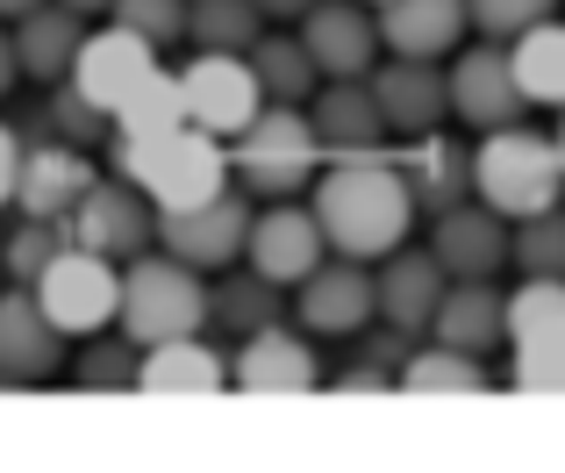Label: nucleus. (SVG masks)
Listing matches in <instances>:
<instances>
[{
	"label": "nucleus",
	"instance_id": "obj_7",
	"mask_svg": "<svg viewBox=\"0 0 565 473\" xmlns=\"http://www.w3.org/2000/svg\"><path fill=\"white\" fill-rule=\"evenodd\" d=\"M509 388L565 395V280H523L509 294Z\"/></svg>",
	"mask_w": 565,
	"mask_h": 473
},
{
	"label": "nucleus",
	"instance_id": "obj_38",
	"mask_svg": "<svg viewBox=\"0 0 565 473\" xmlns=\"http://www.w3.org/2000/svg\"><path fill=\"white\" fill-rule=\"evenodd\" d=\"M466 8H472V29H480V36L515 43L523 29L552 22V14H558V0H466Z\"/></svg>",
	"mask_w": 565,
	"mask_h": 473
},
{
	"label": "nucleus",
	"instance_id": "obj_14",
	"mask_svg": "<svg viewBox=\"0 0 565 473\" xmlns=\"http://www.w3.org/2000/svg\"><path fill=\"white\" fill-rule=\"evenodd\" d=\"M151 72H158V43H151V36H137V29H122V22L86 29L79 57H72V86H79V94L94 101L108 123H115V108H122V101L137 94Z\"/></svg>",
	"mask_w": 565,
	"mask_h": 473
},
{
	"label": "nucleus",
	"instance_id": "obj_34",
	"mask_svg": "<svg viewBox=\"0 0 565 473\" xmlns=\"http://www.w3.org/2000/svg\"><path fill=\"white\" fill-rule=\"evenodd\" d=\"M509 265L523 280H565V209H544V216H523L515 223V251Z\"/></svg>",
	"mask_w": 565,
	"mask_h": 473
},
{
	"label": "nucleus",
	"instance_id": "obj_29",
	"mask_svg": "<svg viewBox=\"0 0 565 473\" xmlns=\"http://www.w3.org/2000/svg\"><path fill=\"white\" fill-rule=\"evenodd\" d=\"M279 280H265L258 265L250 273H230V280H207V323L215 330H230V337H250V330H265V323H279Z\"/></svg>",
	"mask_w": 565,
	"mask_h": 473
},
{
	"label": "nucleus",
	"instance_id": "obj_43",
	"mask_svg": "<svg viewBox=\"0 0 565 473\" xmlns=\"http://www.w3.org/2000/svg\"><path fill=\"white\" fill-rule=\"evenodd\" d=\"M29 8H43V0H0V22H22Z\"/></svg>",
	"mask_w": 565,
	"mask_h": 473
},
{
	"label": "nucleus",
	"instance_id": "obj_24",
	"mask_svg": "<svg viewBox=\"0 0 565 473\" xmlns=\"http://www.w3.org/2000/svg\"><path fill=\"white\" fill-rule=\"evenodd\" d=\"M437 345H458V351H494L509 345V294L494 280H451V294L437 302V323H429Z\"/></svg>",
	"mask_w": 565,
	"mask_h": 473
},
{
	"label": "nucleus",
	"instance_id": "obj_1",
	"mask_svg": "<svg viewBox=\"0 0 565 473\" xmlns=\"http://www.w3.org/2000/svg\"><path fill=\"white\" fill-rule=\"evenodd\" d=\"M316 223L330 236L337 259H386V251L408 244L415 230V187L401 172V158H380V151H359V158H337V166L316 172Z\"/></svg>",
	"mask_w": 565,
	"mask_h": 473
},
{
	"label": "nucleus",
	"instance_id": "obj_9",
	"mask_svg": "<svg viewBox=\"0 0 565 473\" xmlns=\"http://www.w3.org/2000/svg\"><path fill=\"white\" fill-rule=\"evenodd\" d=\"M65 244H86V251H100V259H137L143 244H151L158 236V209H151V195H143V187H129L122 172H115V180H94L79 195V209L65 216Z\"/></svg>",
	"mask_w": 565,
	"mask_h": 473
},
{
	"label": "nucleus",
	"instance_id": "obj_4",
	"mask_svg": "<svg viewBox=\"0 0 565 473\" xmlns=\"http://www.w3.org/2000/svg\"><path fill=\"white\" fill-rule=\"evenodd\" d=\"M122 330L137 345L166 337H201L207 330V280L180 251H137L122 265Z\"/></svg>",
	"mask_w": 565,
	"mask_h": 473
},
{
	"label": "nucleus",
	"instance_id": "obj_8",
	"mask_svg": "<svg viewBox=\"0 0 565 473\" xmlns=\"http://www.w3.org/2000/svg\"><path fill=\"white\" fill-rule=\"evenodd\" d=\"M180 86H186V115L207 129V137H222V144H236L265 108H273L265 86H258V65H250L244 51H201L180 72Z\"/></svg>",
	"mask_w": 565,
	"mask_h": 473
},
{
	"label": "nucleus",
	"instance_id": "obj_2",
	"mask_svg": "<svg viewBox=\"0 0 565 473\" xmlns=\"http://www.w3.org/2000/svg\"><path fill=\"white\" fill-rule=\"evenodd\" d=\"M108 166L122 172L129 187H143L151 195V209H201V201H215L222 187H230V151H222V137H207L201 123H180V129H158V137H115Z\"/></svg>",
	"mask_w": 565,
	"mask_h": 473
},
{
	"label": "nucleus",
	"instance_id": "obj_3",
	"mask_svg": "<svg viewBox=\"0 0 565 473\" xmlns=\"http://www.w3.org/2000/svg\"><path fill=\"white\" fill-rule=\"evenodd\" d=\"M472 195H480L487 209H501L509 223L558 209L565 201V151H558V137H544V129H530V123L487 129V137L472 144Z\"/></svg>",
	"mask_w": 565,
	"mask_h": 473
},
{
	"label": "nucleus",
	"instance_id": "obj_46",
	"mask_svg": "<svg viewBox=\"0 0 565 473\" xmlns=\"http://www.w3.org/2000/svg\"><path fill=\"white\" fill-rule=\"evenodd\" d=\"M373 8H386V0H373Z\"/></svg>",
	"mask_w": 565,
	"mask_h": 473
},
{
	"label": "nucleus",
	"instance_id": "obj_6",
	"mask_svg": "<svg viewBox=\"0 0 565 473\" xmlns=\"http://www.w3.org/2000/svg\"><path fill=\"white\" fill-rule=\"evenodd\" d=\"M36 302L65 337H100L122 323V259H100L86 244H57V259L36 273Z\"/></svg>",
	"mask_w": 565,
	"mask_h": 473
},
{
	"label": "nucleus",
	"instance_id": "obj_33",
	"mask_svg": "<svg viewBox=\"0 0 565 473\" xmlns=\"http://www.w3.org/2000/svg\"><path fill=\"white\" fill-rule=\"evenodd\" d=\"M180 123H193L186 115V86H180V72H166V65L115 108V137H158V129H180Z\"/></svg>",
	"mask_w": 565,
	"mask_h": 473
},
{
	"label": "nucleus",
	"instance_id": "obj_39",
	"mask_svg": "<svg viewBox=\"0 0 565 473\" xmlns=\"http://www.w3.org/2000/svg\"><path fill=\"white\" fill-rule=\"evenodd\" d=\"M51 123H57V137H65V144H94V137H100V123H108V115H100L94 101H86L79 86L65 80V94L51 101Z\"/></svg>",
	"mask_w": 565,
	"mask_h": 473
},
{
	"label": "nucleus",
	"instance_id": "obj_42",
	"mask_svg": "<svg viewBox=\"0 0 565 473\" xmlns=\"http://www.w3.org/2000/svg\"><path fill=\"white\" fill-rule=\"evenodd\" d=\"M258 8H265V22H301L316 0H258Z\"/></svg>",
	"mask_w": 565,
	"mask_h": 473
},
{
	"label": "nucleus",
	"instance_id": "obj_21",
	"mask_svg": "<svg viewBox=\"0 0 565 473\" xmlns=\"http://www.w3.org/2000/svg\"><path fill=\"white\" fill-rule=\"evenodd\" d=\"M308 123H316L330 158H359L386 144V108H380L373 80H322V94L308 101Z\"/></svg>",
	"mask_w": 565,
	"mask_h": 473
},
{
	"label": "nucleus",
	"instance_id": "obj_18",
	"mask_svg": "<svg viewBox=\"0 0 565 473\" xmlns=\"http://www.w3.org/2000/svg\"><path fill=\"white\" fill-rule=\"evenodd\" d=\"M244 259L258 265L265 280H279V287H301L308 273H316L322 259H330V236H322L316 209H294V201H273V209L250 223V244Z\"/></svg>",
	"mask_w": 565,
	"mask_h": 473
},
{
	"label": "nucleus",
	"instance_id": "obj_41",
	"mask_svg": "<svg viewBox=\"0 0 565 473\" xmlns=\"http://www.w3.org/2000/svg\"><path fill=\"white\" fill-rule=\"evenodd\" d=\"M22 80V57H14V29H0V101H8V86Z\"/></svg>",
	"mask_w": 565,
	"mask_h": 473
},
{
	"label": "nucleus",
	"instance_id": "obj_45",
	"mask_svg": "<svg viewBox=\"0 0 565 473\" xmlns=\"http://www.w3.org/2000/svg\"><path fill=\"white\" fill-rule=\"evenodd\" d=\"M552 137H558V151H565V108H558V129H552Z\"/></svg>",
	"mask_w": 565,
	"mask_h": 473
},
{
	"label": "nucleus",
	"instance_id": "obj_44",
	"mask_svg": "<svg viewBox=\"0 0 565 473\" xmlns=\"http://www.w3.org/2000/svg\"><path fill=\"white\" fill-rule=\"evenodd\" d=\"M65 8H79V14H108L115 0H65Z\"/></svg>",
	"mask_w": 565,
	"mask_h": 473
},
{
	"label": "nucleus",
	"instance_id": "obj_36",
	"mask_svg": "<svg viewBox=\"0 0 565 473\" xmlns=\"http://www.w3.org/2000/svg\"><path fill=\"white\" fill-rule=\"evenodd\" d=\"M57 244H65V230H57L51 216H22V223L8 230V244H0V273L22 280V287H36V273L57 259Z\"/></svg>",
	"mask_w": 565,
	"mask_h": 473
},
{
	"label": "nucleus",
	"instance_id": "obj_16",
	"mask_svg": "<svg viewBox=\"0 0 565 473\" xmlns=\"http://www.w3.org/2000/svg\"><path fill=\"white\" fill-rule=\"evenodd\" d=\"M429 251L444 259L451 280H494L515 251V230H509L501 209H487V201L472 195V201H458V209L429 216Z\"/></svg>",
	"mask_w": 565,
	"mask_h": 473
},
{
	"label": "nucleus",
	"instance_id": "obj_31",
	"mask_svg": "<svg viewBox=\"0 0 565 473\" xmlns=\"http://www.w3.org/2000/svg\"><path fill=\"white\" fill-rule=\"evenodd\" d=\"M401 388L408 395H487V359L458 345H429L401 359Z\"/></svg>",
	"mask_w": 565,
	"mask_h": 473
},
{
	"label": "nucleus",
	"instance_id": "obj_13",
	"mask_svg": "<svg viewBox=\"0 0 565 473\" xmlns=\"http://www.w3.org/2000/svg\"><path fill=\"white\" fill-rule=\"evenodd\" d=\"M301 43L316 51L322 80H373V65L386 57L373 0H316L301 14Z\"/></svg>",
	"mask_w": 565,
	"mask_h": 473
},
{
	"label": "nucleus",
	"instance_id": "obj_19",
	"mask_svg": "<svg viewBox=\"0 0 565 473\" xmlns=\"http://www.w3.org/2000/svg\"><path fill=\"white\" fill-rule=\"evenodd\" d=\"M230 374H236L244 395H301V388L322 380V359H316V345H308V330H279V323H265V330H250L244 345H236Z\"/></svg>",
	"mask_w": 565,
	"mask_h": 473
},
{
	"label": "nucleus",
	"instance_id": "obj_32",
	"mask_svg": "<svg viewBox=\"0 0 565 473\" xmlns=\"http://www.w3.org/2000/svg\"><path fill=\"white\" fill-rule=\"evenodd\" d=\"M186 36H193V51H244L250 57V43L265 36V8L258 0H193Z\"/></svg>",
	"mask_w": 565,
	"mask_h": 473
},
{
	"label": "nucleus",
	"instance_id": "obj_5",
	"mask_svg": "<svg viewBox=\"0 0 565 473\" xmlns=\"http://www.w3.org/2000/svg\"><path fill=\"white\" fill-rule=\"evenodd\" d=\"M322 158H330V151H322L308 108H279V101L230 144L236 180H244L258 201H294V195H301V187L322 172Z\"/></svg>",
	"mask_w": 565,
	"mask_h": 473
},
{
	"label": "nucleus",
	"instance_id": "obj_20",
	"mask_svg": "<svg viewBox=\"0 0 565 473\" xmlns=\"http://www.w3.org/2000/svg\"><path fill=\"white\" fill-rule=\"evenodd\" d=\"M444 294H451V273H444L437 251L401 244V251H386V259H380V316L394 323V330L423 337L429 323H437V302H444Z\"/></svg>",
	"mask_w": 565,
	"mask_h": 473
},
{
	"label": "nucleus",
	"instance_id": "obj_22",
	"mask_svg": "<svg viewBox=\"0 0 565 473\" xmlns=\"http://www.w3.org/2000/svg\"><path fill=\"white\" fill-rule=\"evenodd\" d=\"M466 29H472L466 0H386L380 8L386 57H451L466 51Z\"/></svg>",
	"mask_w": 565,
	"mask_h": 473
},
{
	"label": "nucleus",
	"instance_id": "obj_11",
	"mask_svg": "<svg viewBox=\"0 0 565 473\" xmlns=\"http://www.w3.org/2000/svg\"><path fill=\"white\" fill-rule=\"evenodd\" d=\"M523 108H530V94H523V80H515V57H509V43H472V51H458L451 57V123H466V129H509V123H523Z\"/></svg>",
	"mask_w": 565,
	"mask_h": 473
},
{
	"label": "nucleus",
	"instance_id": "obj_37",
	"mask_svg": "<svg viewBox=\"0 0 565 473\" xmlns=\"http://www.w3.org/2000/svg\"><path fill=\"white\" fill-rule=\"evenodd\" d=\"M186 14H193V0H115L108 22H122L137 36H151L158 51H172V43H186Z\"/></svg>",
	"mask_w": 565,
	"mask_h": 473
},
{
	"label": "nucleus",
	"instance_id": "obj_30",
	"mask_svg": "<svg viewBox=\"0 0 565 473\" xmlns=\"http://www.w3.org/2000/svg\"><path fill=\"white\" fill-rule=\"evenodd\" d=\"M509 57H515V80H523L530 108H565V14L523 29L509 43Z\"/></svg>",
	"mask_w": 565,
	"mask_h": 473
},
{
	"label": "nucleus",
	"instance_id": "obj_15",
	"mask_svg": "<svg viewBox=\"0 0 565 473\" xmlns=\"http://www.w3.org/2000/svg\"><path fill=\"white\" fill-rule=\"evenodd\" d=\"M373 94L394 137H429V129L451 123V65L444 57H380Z\"/></svg>",
	"mask_w": 565,
	"mask_h": 473
},
{
	"label": "nucleus",
	"instance_id": "obj_10",
	"mask_svg": "<svg viewBox=\"0 0 565 473\" xmlns=\"http://www.w3.org/2000/svg\"><path fill=\"white\" fill-rule=\"evenodd\" d=\"M250 187L236 195V187H222L215 201H201V209H166L158 216V244L180 251L186 265H201V273H230L236 259H244L250 244Z\"/></svg>",
	"mask_w": 565,
	"mask_h": 473
},
{
	"label": "nucleus",
	"instance_id": "obj_26",
	"mask_svg": "<svg viewBox=\"0 0 565 473\" xmlns=\"http://www.w3.org/2000/svg\"><path fill=\"white\" fill-rule=\"evenodd\" d=\"M86 43V14L65 0H43L14 22V57H22V80H72V57Z\"/></svg>",
	"mask_w": 565,
	"mask_h": 473
},
{
	"label": "nucleus",
	"instance_id": "obj_12",
	"mask_svg": "<svg viewBox=\"0 0 565 473\" xmlns=\"http://www.w3.org/2000/svg\"><path fill=\"white\" fill-rule=\"evenodd\" d=\"M294 316L308 337H359L380 316V273H365V259H322L294 287Z\"/></svg>",
	"mask_w": 565,
	"mask_h": 473
},
{
	"label": "nucleus",
	"instance_id": "obj_23",
	"mask_svg": "<svg viewBox=\"0 0 565 473\" xmlns=\"http://www.w3.org/2000/svg\"><path fill=\"white\" fill-rule=\"evenodd\" d=\"M94 187V166H86V144H36V151H22V216H51V223H65L72 209H79V195Z\"/></svg>",
	"mask_w": 565,
	"mask_h": 473
},
{
	"label": "nucleus",
	"instance_id": "obj_27",
	"mask_svg": "<svg viewBox=\"0 0 565 473\" xmlns=\"http://www.w3.org/2000/svg\"><path fill=\"white\" fill-rule=\"evenodd\" d=\"M230 359L201 345V337H166V345H143V395H215L230 388Z\"/></svg>",
	"mask_w": 565,
	"mask_h": 473
},
{
	"label": "nucleus",
	"instance_id": "obj_40",
	"mask_svg": "<svg viewBox=\"0 0 565 473\" xmlns=\"http://www.w3.org/2000/svg\"><path fill=\"white\" fill-rule=\"evenodd\" d=\"M14 195H22V137L0 123V209H8Z\"/></svg>",
	"mask_w": 565,
	"mask_h": 473
},
{
	"label": "nucleus",
	"instance_id": "obj_35",
	"mask_svg": "<svg viewBox=\"0 0 565 473\" xmlns=\"http://www.w3.org/2000/svg\"><path fill=\"white\" fill-rule=\"evenodd\" d=\"M72 380L79 388H94V395H115V388H137L143 380V345L137 337H94V345L79 351V366H72Z\"/></svg>",
	"mask_w": 565,
	"mask_h": 473
},
{
	"label": "nucleus",
	"instance_id": "obj_28",
	"mask_svg": "<svg viewBox=\"0 0 565 473\" xmlns=\"http://www.w3.org/2000/svg\"><path fill=\"white\" fill-rule=\"evenodd\" d=\"M250 65H258L265 101H279V108H308L322 94V65L301 36H258L250 43Z\"/></svg>",
	"mask_w": 565,
	"mask_h": 473
},
{
	"label": "nucleus",
	"instance_id": "obj_17",
	"mask_svg": "<svg viewBox=\"0 0 565 473\" xmlns=\"http://www.w3.org/2000/svg\"><path fill=\"white\" fill-rule=\"evenodd\" d=\"M65 366V330L51 323V308L36 302V287H0V380H51Z\"/></svg>",
	"mask_w": 565,
	"mask_h": 473
},
{
	"label": "nucleus",
	"instance_id": "obj_25",
	"mask_svg": "<svg viewBox=\"0 0 565 473\" xmlns=\"http://www.w3.org/2000/svg\"><path fill=\"white\" fill-rule=\"evenodd\" d=\"M401 172H408L415 209H423V216H444V209H458V201H472V151H466V144H451L444 129L408 137Z\"/></svg>",
	"mask_w": 565,
	"mask_h": 473
}]
</instances>
